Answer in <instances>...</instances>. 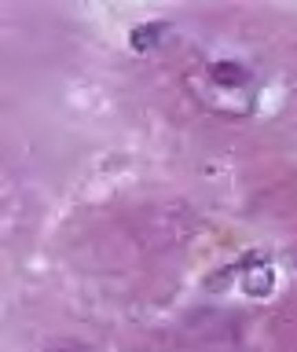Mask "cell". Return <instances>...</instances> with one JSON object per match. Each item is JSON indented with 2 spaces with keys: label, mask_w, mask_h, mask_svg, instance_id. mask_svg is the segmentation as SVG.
<instances>
[{
  "label": "cell",
  "mask_w": 297,
  "mask_h": 352,
  "mask_svg": "<svg viewBox=\"0 0 297 352\" xmlns=\"http://www.w3.org/2000/svg\"><path fill=\"white\" fill-rule=\"evenodd\" d=\"M187 92L213 114L246 118L261 92L257 66L242 59L239 52H206L187 70Z\"/></svg>",
  "instance_id": "obj_1"
},
{
  "label": "cell",
  "mask_w": 297,
  "mask_h": 352,
  "mask_svg": "<svg viewBox=\"0 0 297 352\" xmlns=\"http://www.w3.org/2000/svg\"><path fill=\"white\" fill-rule=\"evenodd\" d=\"M41 352H92L88 345H81V341H55V345L41 349Z\"/></svg>",
  "instance_id": "obj_2"
}]
</instances>
